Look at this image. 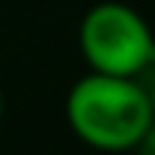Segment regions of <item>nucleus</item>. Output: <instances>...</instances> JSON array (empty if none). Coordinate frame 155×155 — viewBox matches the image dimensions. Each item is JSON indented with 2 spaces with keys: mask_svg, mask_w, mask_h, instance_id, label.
I'll use <instances>...</instances> for the list:
<instances>
[{
  "mask_svg": "<svg viewBox=\"0 0 155 155\" xmlns=\"http://www.w3.org/2000/svg\"><path fill=\"white\" fill-rule=\"evenodd\" d=\"M146 91H149V101H152V110H155V76H152V82L146 85Z\"/></svg>",
  "mask_w": 155,
  "mask_h": 155,
  "instance_id": "20e7f679",
  "label": "nucleus"
},
{
  "mask_svg": "<svg viewBox=\"0 0 155 155\" xmlns=\"http://www.w3.org/2000/svg\"><path fill=\"white\" fill-rule=\"evenodd\" d=\"M0 116H3V91H0Z\"/></svg>",
  "mask_w": 155,
  "mask_h": 155,
  "instance_id": "39448f33",
  "label": "nucleus"
},
{
  "mask_svg": "<svg viewBox=\"0 0 155 155\" xmlns=\"http://www.w3.org/2000/svg\"><path fill=\"white\" fill-rule=\"evenodd\" d=\"M64 116L76 137L101 152L137 149L155 122V110L143 82L104 73H85L73 82Z\"/></svg>",
  "mask_w": 155,
  "mask_h": 155,
  "instance_id": "f257e3e1",
  "label": "nucleus"
},
{
  "mask_svg": "<svg viewBox=\"0 0 155 155\" xmlns=\"http://www.w3.org/2000/svg\"><path fill=\"white\" fill-rule=\"evenodd\" d=\"M79 52L88 73L140 79L155 67V34L134 6L104 0L79 21Z\"/></svg>",
  "mask_w": 155,
  "mask_h": 155,
  "instance_id": "f03ea898",
  "label": "nucleus"
},
{
  "mask_svg": "<svg viewBox=\"0 0 155 155\" xmlns=\"http://www.w3.org/2000/svg\"><path fill=\"white\" fill-rule=\"evenodd\" d=\"M134 152H137V155H155V122H152V128L143 134V140L137 143Z\"/></svg>",
  "mask_w": 155,
  "mask_h": 155,
  "instance_id": "7ed1b4c3",
  "label": "nucleus"
}]
</instances>
